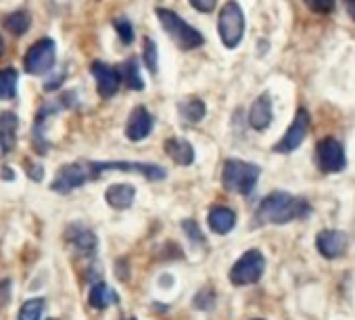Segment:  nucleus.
Masks as SVG:
<instances>
[{
    "label": "nucleus",
    "mask_w": 355,
    "mask_h": 320,
    "mask_svg": "<svg viewBox=\"0 0 355 320\" xmlns=\"http://www.w3.org/2000/svg\"><path fill=\"white\" fill-rule=\"evenodd\" d=\"M309 124H311L309 113H307V109L301 107V109L297 111L293 124L288 126L286 134L282 136V140L274 144V151H276V153H293L295 149H299V146L303 144V140L307 138Z\"/></svg>",
    "instance_id": "10"
},
{
    "label": "nucleus",
    "mask_w": 355,
    "mask_h": 320,
    "mask_svg": "<svg viewBox=\"0 0 355 320\" xmlns=\"http://www.w3.org/2000/svg\"><path fill=\"white\" fill-rule=\"evenodd\" d=\"M207 224L214 233L218 235H228L234 226H236V214L230 210V208H224V205H218L209 212V218H207Z\"/></svg>",
    "instance_id": "19"
},
{
    "label": "nucleus",
    "mask_w": 355,
    "mask_h": 320,
    "mask_svg": "<svg viewBox=\"0 0 355 320\" xmlns=\"http://www.w3.org/2000/svg\"><path fill=\"white\" fill-rule=\"evenodd\" d=\"M17 80L19 74L13 67L0 69V101H11L17 96Z\"/></svg>",
    "instance_id": "23"
},
{
    "label": "nucleus",
    "mask_w": 355,
    "mask_h": 320,
    "mask_svg": "<svg viewBox=\"0 0 355 320\" xmlns=\"http://www.w3.org/2000/svg\"><path fill=\"white\" fill-rule=\"evenodd\" d=\"M165 153L173 159L178 166H193L195 162V149L184 138H167Z\"/></svg>",
    "instance_id": "17"
},
{
    "label": "nucleus",
    "mask_w": 355,
    "mask_h": 320,
    "mask_svg": "<svg viewBox=\"0 0 355 320\" xmlns=\"http://www.w3.org/2000/svg\"><path fill=\"white\" fill-rule=\"evenodd\" d=\"M178 111H180V117L182 121H189V124H197L205 117V103L199 101V99H189V101H182L178 105Z\"/></svg>",
    "instance_id": "24"
},
{
    "label": "nucleus",
    "mask_w": 355,
    "mask_h": 320,
    "mask_svg": "<svg viewBox=\"0 0 355 320\" xmlns=\"http://www.w3.org/2000/svg\"><path fill=\"white\" fill-rule=\"evenodd\" d=\"M105 199L115 210H128V208H132V203L136 199V189L128 183H117L107 189Z\"/></svg>",
    "instance_id": "18"
},
{
    "label": "nucleus",
    "mask_w": 355,
    "mask_h": 320,
    "mask_svg": "<svg viewBox=\"0 0 355 320\" xmlns=\"http://www.w3.org/2000/svg\"><path fill=\"white\" fill-rule=\"evenodd\" d=\"M218 32L226 49H236L245 36V13L239 3L230 0L220 11L218 19Z\"/></svg>",
    "instance_id": "4"
},
{
    "label": "nucleus",
    "mask_w": 355,
    "mask_h": 320,
    "mask_svg": "<svg viewBox=\"0 0 355 320\" xmlns=\"http://www.w3.org/2000/svg\"><path fill=\"white\" fill-rule=\"evenodd\" d=\"M345 5H347V11H349V17L355 22V0H345Z\"/></svg>",
    "instance_id": "36"
},
{
    "label": "nucleus",
    "mask_w": 355,
    "mask_h": 320,
    "mask_svg": "<svg viewBox=\"0 0 355 320\" xmlns=\"http://www.w3.org/2000/svg\"><path fill=\"white\" fill-rule=\"evenodd\" d=\"M144 65L148 67V71L157 74L159 69V53H157V44L150 38H144V53H142Z\"/></svg>",
    "instance_id": "27"
},
{
    "label": "nucleus",
    "mask_w": 355,
    "mask_h": 320,
    "mask_svg": "<svg viewBox=\"0 0 355 320\" xmlns=\"http://www.w3.org/2000/svg\"><path fill=\"white\" fill-rule=\"evenodd\" d=\"M157 17L167 32V36L182 51H193L203 47V34L197 32L191 24H187L180 15L171 9H157Z\"/></svg>",
    "instance_id": "2"
},
{
    "label": "nucleus",
    "mask_w": 355,
    "mask_h": 320,
    "mask_svg": "<svg viewBox=\"0 0 355 320\" xmlns=\"http://www.w3.org/2000/svg\"><path fill=\"white\" fill-rule=\"evenodd\" d=\"M117 71L121 76V82L128 84V88H132V90H142L144 88L142 74H140V65H138V59L136 57H132L125 63H121V67Z\"/></svg>",
    "instance_id": "22"
},
{
    "label": "nucleus",
    "mask_w": 355,
    "mask_h": 320,
    "mask_svg": "<svg viewBox=\"0 0 355 320\" xmlns=\"http://www.w3.org/2000/svg\"><path fill=\"white\" fill-rule=\"evenodd\" d=\"M272 99L270 94H261L249 109V124L253 130H266L272 124Z\"/></svg>",
    "instance_id": "16"
},
{
    "label": "nucleus",
    "mask_w": 355,
    "mask_h": 320,
    "mask_svg": "<svg viewBox=\"0 0 355 320\" xmlns=\"http://www.w3.org/2000/svg\"><path fill=\"white\" fill-rule=\"evenodd\" d=\"M0 176H5L7 180H13V178H15V174H13V172H11L9 168H5L3 172H0Z\"/></svg>",
    "instance_id": "37"
},
{
    "label": "nucleus",
    "mask_w": 355,
    "mask_h": 320,
    "mask_svg": "<svg viewBox=\"0 0 355 320\" xmlns=\"http://www.w3.org/2000/svg\"><path fill=\"white\" fill-rule=\"evenodd\" d=\"M191 5L201 13H211L218 5V0H191Z\"/></svg>",
    "instance_id": "32"
},
{
    "label": "nucleus",
    "mask_w": 355,
    "mask_h": 320,
    "mask_svg": "<svg viewBox=\"0 0 355 320\" xmlns=\"http://www.w3.org/2000/svg\"><path fill=\"white\" fill-rule=\"evenodd\" d=\"M214 303H216V293H214L211 287L201 289V291L197 293V297H195V305H197L199 310H211Z\"/></svg>",
    "instance_id": "28"
},
{
    "label": "nucleus",
    "mask_w": 355,
    "mask_h": 320,
    "mask_svg": "<svg viewBox=\"0 0 355 320\" xmlns=\"http://www.w3.org/2000/svg\"><path fill=\"white\" fill-rule=\"evenodd\" d=\"M347 245H349V239L345 233L340 230H324L318 235L315 239V247L318 251L326 258V260H336L340 258L345 251H347Z\"/></svg>",
    "instance_id": "12"
},
{
    "label": "nucleus",
    "mask_w": 355,
    "mask_h": 320,
    "mask_svg": "<svg viewBox=\"0 0 355 320\" xmlns=\"http://www.w3.org/2000/svg\"><path fill=\"white\" fill-rule=\"evenodd\" d=\"M88 301H90V305H92V308H96V310H105V308H109V305L117 303V301H119V297H117V293H115L107 283H96V285H92V289H90Z\"/></svg>",
    "instance_id": "21"
},
{
    "label": "nucleus",
    "mask_w": 355,
    "mask_h": 320,
    "mask_svg": "<svg viewBox=\"0 0 355 320\" xmlns=\"http://www.w3.org/2000/svg\"><path fill=\"white\" fill-rule=\"evenodd\" d=\"M55 59H57L55 40L42 38V40L34 42V44L30 47V51L26 53L24 67H26V71L32 74V76H44L46 71H51V69L55 67Z\"/></svg>",
    "instance_id": "7"
},
{
    "label": "nucleus",
    "mask_w": 355,
    "mask_h": 320,
    "mask_svg": "<svg viewBox=\"0 0 355 320\" xmlns=\"http://www.w3.org/2000/svg\"><path fill=\"white\" fill-rule=\"evenodd\" d=\"M44 314V299L36 297V299H28L19 314H17V320H40Z\"/></svg>",
    "instance_id": "26"
},
{
    "label": "nucleus",
    "mask_w": 355,
    "mask_h": 320,
    "mask_svg": "<svg viewBox=\"0 0 355 320\" xmlns=\"http://www.w3.org/2000/svg\"><path fill=\"white\" fill-rule=\"evenodd\" d=\"M115 30H117V34H119V38L125 42V44H130L132 40H134V28H132V24L128 22V19H115Z\"/></svg>",
    "instance_id": "30"
},
{
    "label": "nucleus",
    "mask_w": 355,
    "mask_h": 320,
    "mask_svg": "<svg viewBox=\"0 0 355 320\" xmlns=\"http://www.w3.org/2000/svg\"><path fill=\"white\" fill-rule=\"evenodd\" d=\"M153 130V117L148 113L146 107L138 105L132 113H130V119L125 124V136L134 142L138 140H144Z\"/></svg>",
    "instance_id": "14"
},
{
    "label": "nucleus",
    "mask_w": 355,
    "mask_h": 320,
    "mask_svg": "<svg viewBox=\"0 0 355 320\" xmlns=\"http://www.w3.org/2000/svg\"><path fill=\"white\" fill-rule=\"evenodd\" d=\"M107 172H125V174H140L146 180H163L167 172L155 164H140V162H94V176Z\"/></svg>",
    "instance_id": "8"
},
{
    "label": "nucleus",
    "mask_w": 355,
    "mask_h": 320,
    "mask_svg": "<svg viewBox=\"0 0 355 320\" xmlns=\"http://www.w3.org/2000/svg\"><path fill=\"white\" fill-rule=\"evenodd\" d=\"M17 128H19V117L13 111H3L0 113V149L3 153H11L17 144Z\"/></svg>",
    "instance_id": "15"
},
{
    "label": "nucleus",
    "mask_w": 355,
    "mask_h": 320,
    "mask_svg": "<svg viewBox=\"0 0 355 320\" xmlns=\"http://www.w3.org/2000/svg\"><path fill=\"white\" fill-rule=\"evenodd\" d=\"M305 5L311 13L318 15H328L334 11V0H305Z\"/></svg>",
    "instance_id": "29"
},
{
    "label": "nucleus",
    "mask_w": 355,
    "mask_h": 320,
    "mask_svg": "<svg viewBox=\"0 0 355 320\" xmlns=\"http://www.w3.org/2000/svg\"><path fill=\"white\" fill-rule=\"evenodd\" d=\"M311 212L309 203L284 191L270 193L257 208V220L261 224H286L305 218Z\"/></svg>",
    "instance_id": "1"
},
{
    "label": "nucleus",
    "mask_w": 355,
    "mask_h": 320,
    "mask_svg": "<svg viewBox=\"0 0 355 320\" xmlns=\"http://www.w3.org/2000/svg\"><path fill=\"white\" fill-rule=\"evenodd\" d=\"M259 174L261 170L255 164L241 162V159H228L222 168V185L232 193L249 195L255 189Z\"/></svg>",
    "instance_id": "3"
},
{
    "label": "nucleus",
    "mask_w": 355,
    "mask_h": 320,
    "mask_svg": "<svg viewBox=\"0 0 355 320\" xmlns=\"http://www.w3.org/2000/svg\"><path fill=\"white\" fill-rule=\"evenodd\" d=\"M3 26H5L11 34H15V36H24V34L30 30V26H32V17H30V13H26V11H15V13L7 15V17L3 19Z\"/></svg>",
    "instance_id": "25"
},
{
    "label": "nucleus",
    "mask_w": 355,
    "mask_h": 320,
    "mask_svg": "<svg viewBox=\"0 0 355 320\" xmlns=\"http://www.w3.org/2000/svg\"><path fill=\"white\" fill-rule=\"evenodd\" d=\"M53 105H42L36 119H34V126H32V138H34V144L38 146V153H46V138H44V132H46V121L53 113Z\"/></svg>",
    "instance_id": "20"
},
{
    "label": "nucleus",
    "mask_w": 355,
    "mask_h": 320,
    "mask_svg": "<svg viewBox=\"0 0 355 320\" xmlns=\"http://www.w3.org/2000/svg\"><path fill=\"white\" fill-rule=\"evenodd\" d=\"M26 170H28V176L36 183H40L44 178V168L42 166H32L30 162H26Z\"/></svg>",
    "instance_id": "33"
},
{
    "label": "nucleus",
    "mask_w": 355,
    "mask_h": 320,
    "mask_svg": "<svg viewBox=\"0 0 355 320\" xmlns=\"http://www.w3.org/2000/svg\"><path fill=\"white\" fill-rule=\"evenodd\" d=\"M51 320H55V318H51Z\"/></svg>",
    "instance_id": "40"
},
{
    "label": "nucleus",
    "mask_w": 355,
    "mask_h": 320,
    "mask_svg": "<svg viewBox=\"0 0 355 320\" xmlns=\"http://www.w3.org/2000/svg\"><path fill=\"white\" fill-rule=\"evenodd\" d=\"M65 239L80 255H94L96 245H98L96 235L84 224H71L65 233Z\"/></svg>",
    "instance_id": "13"
},
{
    "label": "nucleus",
    "mask_w": 355,
    "mask_h": 320,
    "mask_svg": "<svg viewBox=\"0 0 355 320\" xmlns=\"http://www.w3.org/2000/svg\"><path fill=\"white\" fill-rule=\"evenodd\" d=\"M3 53H5V40H3V36H0V57H3Z\"/></svg>",
    "instance_id": "38"
},
{
    "label": "nucleus",
    "mask_w": 355,
    "mask_h": 320,
    "mask_svg": "<svg viewBox=\"0 0 355 320\" xmlns=\"http://www.w3.org/2000/svg\"><path fill=\"white\" fill-rule=\"evenodd\" d=\"M266 270V258L261 251L257 249H249L245 251L232 266L230 270V280L232 285L236 287H243V285H253L261 278Z\"/></svg>",
    "instance_id": "6"
},
{
    "label": "nucleus",
    "mask_w": 355,
    "mask_h": 320,
    "mask_svg": "<svg viewBox=\"0 0 355 320\" xmlns=\"http://www.w3.org/2000/svg\"><path fill=\"white\" fill-rule=\"evenodd\" d=\"M3 285H5V289L0 287V301H3V303L7 305V303H9V299H11V297H9V295H11V293H9V287H11V283H9V280H5Z\"/></svg>",
    "instance_id": "35"
},
{
    "label": "nucleus",
    "mask_w": 355,
    "mask_h": 320,
    "mask_svg": "<svg viewBox=\"0 0 355 320\" xmlns=\"http://www.w3.org/2000/svg\"><path fill=\"white\" fill-rule=\"evenodd\" d=\"M96 180L94 176V162H76V164H67L63 168H59L51 191L55 193H69L80 189L86 183Z\"/></svg>",
    "instance_id": "5"
},
{
    "label": "nucleus",
    "mask_w": 355,
    "mask_h": 320,
    "mask_svg": "<svg viewBox=\"0 0 355 320\" xmlns=\"http://www.w3.org/2000/svg\"><path fill=\"white\" fill-rule=\"evenodd\" d=\"M63 78H65V74H59V76H53L46 84H44V90L46 92H51V90H57L61 84H63Z\"/></svg>",
    "instance_id": "34"
},
{
    "label": "nucleus",
    "mask_w": 355,
    "mask_h": 320,
    "mask_svg": "<svg viewBox=\"0 0 355 320\" xmlns=\"http://www.w3.org/2000/svg\"><path fill=\"white\" fill-rule=\"evenodd\" d=\"M315 159H318V166L324 172H328V174L340 172L347 166L345 149H343V144L336 138H324V140H320L318 142V149H315Z\"/></svg>",
    "instance_id": "9"
},
{
    "label": "nucleus",
    "mask_w": 355,
    "mask_h": 320,
    "mask_svg": "<svg viewBox=\"0 0 355 320\" xmlns=\"http://www.w3.org/2000/svg\"><path fill=\"white\" fill-rule=\"evenodd\" d=\"M182 228L187 230V235H189L193 241H197V243H205V239H203V235L199 233V226H197V222H195V220H184V222H182Z\"/></svg>",
    "instance_id": "31"
},
{
    "label": "nucleus",
    "mask_w": 355,
    "mask_h": 320,
    "mask_svg": "<svg viewBox=\"0 0 355 320\" xmlns=\"http://www.w3.org/2000/svg\"><path fill=\"white\" fill-rule=\"evenodd\" d=\"M130 320H134V318H130Z\"/></svg>",
    "instance_id": "39"
},
{
    "label": "nucleus",
    "mask_w": 355,
    "mask_h": 320,
    "mask_svg": "<svg viewBox=\"0 0 355 320\" xmlns=\"http://www.w3.org/2000/svg\"><path fill=\"white\" fill-rule=\"evenodd\" d=\"M90 71H92V76L96 80V88H98V94L103 99H109V96H113L119 90L121 76H119L117 67H113L109 63H103V61H94Z\"/></svg>",
    "instance_id": "11"
}]
</instances>
